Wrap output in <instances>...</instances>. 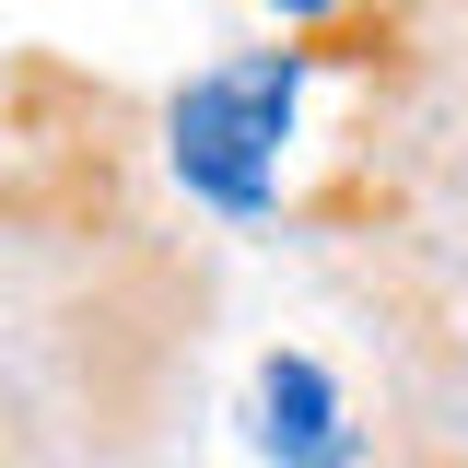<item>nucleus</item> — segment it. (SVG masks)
<instances>
[{
  "instance_id": "f03ea898",
  "label": "nucleus",
  "mask_w": 468,
  "mask_h": 468,
  "mask_svg": "<svg viewBox=\"0 0 468 468\" xmlns=\"http://www.w3.org/2000/svg\"><path fill=\"white\" fill-rule=\"evenodd\" d=\"M258 399H270V457L282 468H351L363 445H351V421H340V399H328V375L304 363V351H270V375H258Z\"/></svg>"
},
{
  "instance_id": "7ed1b4c3",
  "label": "nucleus",
  "mask_w": 468,
  "mask_h": 468,
  "mask_svg": "<svg viewBox=\"0 0 468 468\" xmlns=\"http://www.w3.org/2000/svg\"><path fill=\"white\" fill-rule=\"evenodd\" d=\"M270 12H292V24H328V0H270Z\"/></svg>"
},
{
  "instance_id": "f257e3e1",
  "label": "nucleus",
  "mask_w": 468,
  "mask_h": 468,
  "mask_svg": "<svg viewBox=\"0 0 468 468\" xmlns=\"http://www.w3.org/2000/svg\"><path fill=\"white\" fill-rule=\"evenodd\" d=\"M292 82H304V48H270V58H234L211 82L176 94V176L223 211H270L282 199V117H292Z\"/></svg>"
}]
</instances>
